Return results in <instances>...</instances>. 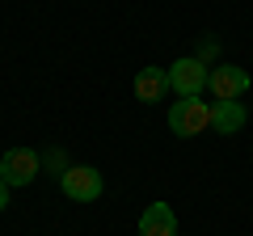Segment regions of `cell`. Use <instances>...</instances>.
<instances>
[{"label":"cell","instance_id":"ba28073f","mask_svg":"<svg viewBox=\"0 0 253 236\" xmlns=\"http://www.w3.org/2000/svg\"><path fill=\"white\" fill-rule=\"evenodd\" d=\"M165 89H169V72H161V68H144L135 76V97L139 101H161Z\"/></svg>","mask_w":253,"mask_h":236},{"label":"cell","instance_id":"3957f363","mask_svg":"<svg viewBox=\"0 0 253 236\" xmlns=\"http://www.w3.org/2000/svg\"><path fill=\"white\" fill-rule=\"evenodd\" d=\"M207 80H211V72L203 68V59H177V64L169 68V84L181 97H199Z\"/></svg>","mask_w":253,"mask_h":236},{"label":"cell","instance_id":"277c9868","mask_svg":"<svg viewBox=\"0 0 253 236\" xmlns=\"http://www.w3.org/2000/svg\"><path fill=\"white\" fill-rule=\"evenodd\" d=\"M34 177H38V152H30V148H13V152L4 156L0 182H9V186H30Z\"/></svg>","mask_w":253,"mask_h":236},{"label":"cell","instance_id":"30bf717a","mask_svg":"<svg viewBox=\"0 0 253 236\" xmlns=\"http://www.w3.org/2000/svg\"><path fill=\"white\" fill-rule=\"evenodd\" d=\"M0 169H4V152H0Z\"/></svg>","mask_w":253,"mask_h":236},{"label":"cell","instance_id":"8992f818","mask_svg":"<svg viewBox=\"0 0 253 236\" xmlns=\"http://www.w3.org/2000/svg\"><path fill=\"white\" fill-rule=\"evenodd\" d=\"M139 236H177V219H173L169 202H152L139 215Z\"/></svg>","mask_w":253,"mask_h":236},{"label":"cell","instance_id":"5b68a950","mask_svg":"<svg viewBox=\"0 0 253 236\" xmlns=\"http://www.w3.org/2000/svg\"><path fill=\"white\" fill-rule=\"evenodd\" d=\"M211 93H215L219 101H236L249 93V72L245 68H215L211 72Z\"/></svg>","mask_w":253,"mask_h":236},{"label":"cell","instance_id":"52a82bcc","mask_svg":"<svg viewBox=\"0 0 253 236\" xmlns=\"http://www.w3.org/2000/svg\"><path fill=\"white\" fill-rule=\"evenodd\" d=\"M211 127L219 135H236L245 127V106L241 101H211Z\"/></svg>","mask_w":253,"mask_h":236},{"label":"cell","instance_id":"6da1fadb","mask_svg":"<svg viewBox=\"0 0 253 236\" xmlns=\"http://www.w3.org/2000/svg\"><path fill=\"white\" fill-rule=\"evenodd\" d=\"M169 127H173V135H181V139L203 135V131L211 127V106H207V101H199V97H181V101H173V110H169Z\"/></svg>","mask_w":253,"mask_h":236},{"label":"cell","instance_id":"7a4b0ae2","mask_svg":"<svg viewBox=\"0 0 253 236\" xmlns=\"http://www.w3.org/2000/svg\"><path fill=\"white\" fill-rule=\"evenodd\" d=\"M59 186H63V194L72 202H93L101 194V173L93 169V164H68L63 177H59Z\"/></svg>","mask_w":253,"mask_h":236},{"label":"cell","instance_id":"9c48e42d","mask_svg":"<svg viewBox=\"0 0 253 236\" xmlns=\"http://www.w3.org/2000/svg\"><path fill=\"white\" fill-rule=\"evenodd\" d=\"M9 207V182H0V211Z\"/></svg>","mask_w":253,"mask_h":236}]
</instances>
